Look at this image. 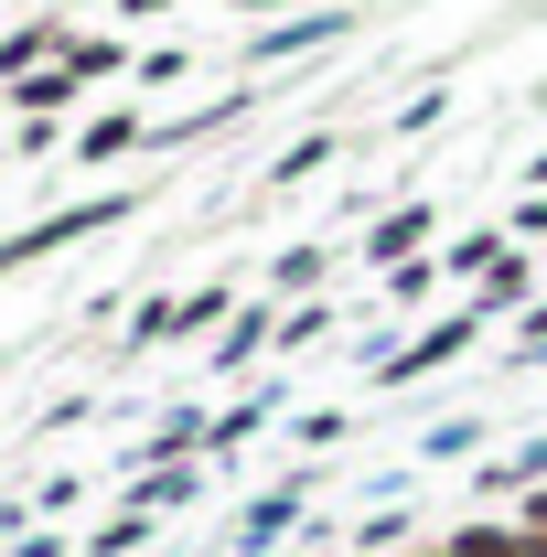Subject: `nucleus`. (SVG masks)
<instances>
[{
    "mask_svg": "<svg viewBox=\"0 0 547 557\" xmlns=\"http://www.w3.org/2000/svg\"><path fill=\"white\" fill-rule=\"evenodd\" d=\"M515 225H526V236H547V194H537V205H515Z\"/></svg>",
    "mask_w": 547,
    "mask_h": 557,
    "instance_id": "nucleus-6",
    "label": "nucleus"
},
{
    "mask_svg": "<svg viewBox=\"0 0 547 557\" xmlns=\"http://www.w3.org/2000/svg\"><path fill=\"white\" fill-rule=\"evenodd\" d=\"M515 300H526V258H494V269H483V289H473V311L494 322V311H515Z\"/></svg>",
    "mask_w": 547,
    "mask_h": 557,
    "instance_id": "nucleus-3",
    "label": "nucleus"
},
{
    "mask_svg": "<svg viewBox=\"0 0 547 557\" xmlns=\"http://www.w3.org/2000/svg\"><path fill=\"white\" fill-rule=\"evenodd\" d=\"M418 236H429V214H387V225H376V258H387V269H398V258H409Z\"/></svg>",
    "mask_w": 547,
    "mask_h": 557,
    "instance_id": "nucleus-4",
    "label": "nucleus"
},
{
    "mask_svg": "<svg viewBox=\"0 0 547 557\" xmlns=\"http://www.w3.org/2000/svg\"><path fill=\"white\" fill-rule=\"evenodd\" d=\"M440 547H451V557H537V536H526L515 515H505V525H494V515H473V525H451Z\"/></svg>",
    "mask_w": 547,
    "mask_h": 557,
    "instance_id": "nucleus-2",
    "label": "nucleus"
},
{
    "mask_svg": "<svg viewBox=\"0 0 547 557\" xmlns=\"http://www.w3.org/2000/svg\"><path fill=\"white\" fill-rule=\"evenodd\" d=\"M139 139V119H97V129H86V161H108V150H130Z\"/></svg>",
    "mask_w": 547,
    "mask_h": 557,
    "instance_id": "nucleus-5",
    "label": "nucleus"
},
{
    "mask_svg": "<svg viewBox=\"0 0 547 557\" xmlns=\"http://www.w3.org/2000/svg\"><path fill=\"white\" fill-rule=\"evenodd\" d=\"M483 333V311H451V322H440V333H418L409 354H398V364H387V386H418V375H429V364H451V354L473 344Z\"/></svg>",
    "mask_w": 547,
    "mask_h": 557,
    "instance_id": "nucleus-1",
    "label": "nucleus"
},
{
    "mask_svg": "<svg viewBox=\"0 0 547 557\" xmlns=\"http://www.w3.org/2000/svg\"><path fill=\"white\" fill-rule=\"evenodd\" d=\"M418 557H451V547H418Z\"/></svg>",
    "mask_w": 547,
    "mask_h": 557,
    "instance_id": "nucleus-7",
    "label": "nucleus"
}]
</instances>
